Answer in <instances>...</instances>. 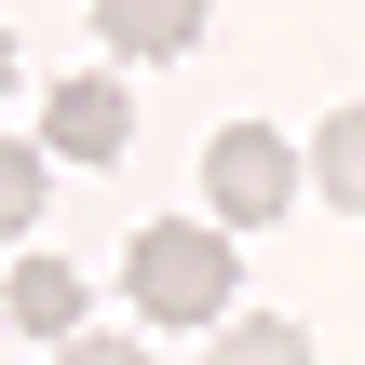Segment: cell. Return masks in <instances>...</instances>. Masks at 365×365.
Returning a JSON list of instances; mask_svg holds the SVG:
<instances>
[{
	"label": "cell",
	"mask_w": 365,
	"mask_h": 365,
	"mask_svg": "<svg viewBox=\"0 0 365 365\" xmlns=\"http://www.w3.org/2000/svg\"><path fill=\"white\" fill-rule=\"evenodd\" d=\"M122 284H135L149 325H217L230 312V230L217 217H149L135 257H122Z\"/></svg>",
	"instance_id": "6da1fadb"
},
{
	"label": "cell",
	"mask_w": 365,
	"mask_h": 365,
	"mask_svg": "<svg viewBox=\"0 0 365 365\" xmlns=\"http://www.w3.org/2000/svg\"><path fill=\"white\" fill-rule=\"evenodd\" d=\"M203 203H217V230H271V217L298 203V149L257 135V122H230V135L203 149Z\"/></svg>",
	"instance_id": "7a4b0ae2"
},
{
	"label": "cell",
	"mask_w": 365,
	"mask_h": 365,
	"mask_svg": "<svg viewBox=\"0 0 365 365\" xmlns=\"http://www.w3.org/2000/svg\"><path fill=\"white\" fill-rule=\"evenodd\" d=\"M122 135H135V95L122 81H54V108H41V149L54 163H122Z\"/></svg>",
	"instance_id": "3957f363"
},
{
	"label": "cell",
	"mask_w": 365,
	"mask_h": 365,
	"mask_svg": "<svg viewBox=\"0 0 365 365\" xmlns=\"http://www.w3.org/2000/svg\"><path fill=\"white\" fill-rule=\"evenodd\" d=\"M0 298H14V325H27V339H81V271H68V257H14V284H0Z\"/></svg>",
	"instance_id": "277c9868"
},
{
	"label": "cell",
	"mask_w": 365,
	"mask_h": 365,
	"mask_svg": "<svg viewBox=\"0 0 365 365\" xmlns=\"http://www.w3.org/2000/svg\"><path fill=\"white\" fill-rule=\"evenodd\" d=\"M108 54H190L203 41V0H95Z\"/></svg>",
	"instance_id": "5b68a950"
},
{
	"label": "cell",
	"mask_w": 365,
	"mask_h": 365,
	"mask_svg": "<svg viewBox=\"0 0 365 365\" xmlns=\"http://www.w3.org/2000/svg\"><path fill=\"white\" fill-rule=\"evenodd\" d=\"M312 176H325V203H339V217H365V108H339V122H325Z\"/></svg>",
	"instance_id": "8992f818"
},
{
	"label": "cell",
	"mask_w": 365,
	"mask_h": 365,
	"mask_svg": "<svg viewBox=\"0 0 365 365\" xmlns=\"http://www.w3.org/2000/svg\"><path fill=\"white\" fill-rule=\"evenodd\" d=\"M27 230H41V149L0 135V244H27Z\"/></svg>",
	"instance_id": "52a82bcc"
},
{
	"label": "cell",
	"mask_w": 365,
	"mask_h": 365,
	"mask_svg": "<svg viewBox=\"0 0 365 365\" xmlns=\"http://www.w3.org/2000/svg\"><path fill=\"white\" fill-rule=\"evenodd\" d=\"M217 365H312V339L257 312V325H230V339H217Z\"/></svg>",
	"instance_id": "ba28073f"
},
{
	"label": "cell",
	"mask_w": 365,
	"mask_h": 365,
	"mask_svg": "<svg viewBox=\"0 0 365 365\" xmlns=\"http://www.w3.org/2000/svg\"><path fill=\"white\" fill-rule=\"evenodd\" d=\"M54 365H149V339H54Z\"/></svg>",
	"instance_id": "9c48e42d"
},
{
	"label": "cell",
	"mask_w": 365,
	"mask_h": 365,
	"mask_svg": "<svg viewBox=\"0 0 365 365\" xmlns=\"http://www.w3.org/2000/svg\"><path fill=\"white\" fill-rule=\"evenodd\" d=\"M0 95H14V41H0Z\"/></svg>",
	"instance_id": "30bf717a"
}]
</instances>
